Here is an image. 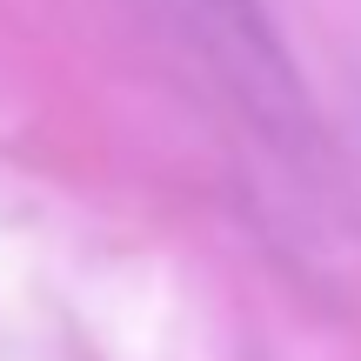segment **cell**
Returning <instances> with one entry per match:
<instances>
[{
  "label": "cell",
  "mask_w": 361,
  "mask_h": 361,
  "mask_svg": "<svg viewBox=\"0 0 361 361\" xmlns=\"http://www.w3.org/2000/svg\"><path fill=\"white\" fill-rule=\"evenodd\" d=\"M188 27L201 34L207 61L221 67V80L234 87L241 114L268 134L281 154H314V114H308V94H301L295 67H288L281 40L268 27V7L261 0H180Z\"/></svg>",
  "instance_id": "1"
}]
</instances>
